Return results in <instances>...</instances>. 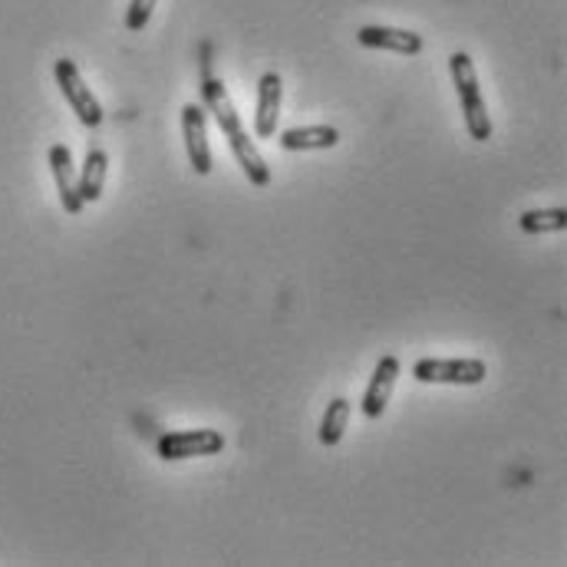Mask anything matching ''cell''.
I'll list each match as a JSON object with an SVG mask.
<instances>
[{"instance_id": "obj_1", "label": "cell", "mask_w": 567, "mask_h": 567, "mask_svg": "<svg viewBox=\"0 0 567 567\" xmlns=\"http://www.w3.org/2000/svg\"><path fill=\"white\" fill-rule=\"evenodd\" d=\"M202 106H205V113H212L215 116V123H218V130L225 133V140L231 145V152H235V158H238V165H241V172L248 175V182L255 185V188H268L271 185V165L265 162V155L258 152V145L255 140L245 133V126H241V113L235 110V103H231V96H228V90H225V83L212 73V60H208V47H205V60H202Z\"/></svg>"}, {"instance_id": "obj_2", "label": "cell", "mask_w": 567, "mask_h": 567, "mask_svg": "<svg viewBox=\"0 0 567 567\" xmlns=\"http://www.w3.org/2000/svg\"><path fill=\"white\" fill-rule=\"evenodd\" d=\"M449 70H452V83H455V93H458V103H462V113H465V130L475 142L492 140V116H488V106L482 100V86H478V73H475V63L468 53H452L449 56Z\"/></svg>"}, {"instance_id": "obj_3", "label": "cell", "mask_w": 567, "mask_h": 567, "mask_svg": "<svg viewBox=\"0 0 567 567\" xmlns=\"http://www.w3.org/2000/svg\"><path fill=\"white\" fill-rule=\"evenodd\" d=\"M53 76H56V86H60V93H63V100L70 103V110L76 113V120L86 126V130H96L100 123H103V106H100V100L93 96V90L83 83V76H80V66L73 63V60H56L53 63Z\"/></svg>"}, {"instance_id": "obj_4", "label": "cell", "mask_w": 567, "mask_h": 567, "mask_svg": "<svg viewBox=\"0 0 567 567\" xmlns=\"http://www.w3.org/2000/svg\"><path fill=\"white\" fill-rule=\"evenodd\" d=\"M221 449H225V435L218 429H182V432H165L158 439V458L165 462L218 455Z\"/></svg>"}, {"instance_id": "obj_5", "label": "cell", "mask_w": 567, "mask_h": 567, "mask_svg": "<svg viewBox=\"0 0 567 567\" xmlns=\"http://www.w3.org/2000/svg\"><path fill=\"white\" fill-rule=\"evenodd\" d=\"M413 377L420 383H449V386H478L488 377L485 360H416Z\"/></svg>"}, {"instance_id": "obj_6", "label": "cell", "mask_w": 567, "mask_h": 567, "mask_svg": "<svg viewBox=\"0 0 567 567\" xmlns=\"http://www.w3.org/2000/svg\"><path fill=\"white\" fill-rule=\"evenodd\" d=\"M182 136H185V152L195 168V175H212V145H208V116L205 106L185 103L182 106Z\"/></svg>"}, {"instance_id": "obj_7", "label": "cell", "mask_w": 567, "mask_h": 567, "mask_svg": "<svg viewBox=\"0 0 567 567\" xmlns=\"http://www.w3.org/2000/svg\"><path fill=\"white\" fill-rule=\"evenodd\" d=\"M357 40L363 47H373V50H390V53H400V56H416L423 53L425 40L413 30H400V27H380V23H370V27H360L357 30Z\"/></svg>"}, {"instance_id": "obj_8", "label": "cell", "mask_w": 567, "mask_h": 567, "mask_svg": "<svg viewBox=\"0 0 567 567\" xmlns=\"http://www.w3.org/2000/svg\"><path fill=\"white\" fill-rule=\"evenodd\" d=\"M50 172H53V182H56V192H60V202H63V212L70 215H80L86 208V202L80 198V188H76V172H73V152L56 142L50 145Z\"/></svg>"}, {"instance_id": "obj_9", "label": "cell", "mask_w": 567, "mask_h": 567, "mask_svg": "<svg viewBox=\"0 0 567 567\" xmlns=\"http://www.w3.org/2000/svg\"><path fill=\"white\" fill-rule=\"evenodd\" d=\"M400 380V360L396 357H383L370 377V386H367V396H363V416L367 420H380L386 413V403L393 396V386Z\"/></svg>"}, {"instance_id": "obj_10", "label": "cell", "mask_w": 567, "mask_h": 567, "mask_svg": "<svg viewBox=\"0 0 567 567\" xmlns=\"http://www.w3.org/2000/svg\"><path fill=\"white\" fill-rule=\"evenodd\" d=\"M281 76L265 73L258 83V113H255V136L258 140H275L278 120H281Z\"/></svg>"}, {"instance_id": "obj_11", "label": "cell", "mask_w": 567, "mask_h": 567, "mask_svg": "<svg viewBox=\"0 0 567 567\" xmlns=\"http://www.w3.org/2000/svg\"><path fill=\"white\" fill-rule=\"evenodd\" d=\"M278 142L284 152H313V148H333L340 142V133L333 126H293L284 130Z\"/></svg>"}, {"instance_id": "obj_12", "label": "cell", "mask_w": 567, "mask_h": 567, "mask_svg": "<svg viewBox=\"0 0 567 567\" xmlns=\"http://www.w3.org/2000/svg\"><path fill=\"white\" fill-rule=\"evenodd\" d=\"M106 172H110V155L103 148H90L86 152V162H83V172L76 178V188H80V198L90 205V202H100L103 195V185H106Z\"/></svg>"}, {"instance_id": "obj_13", "label": "cell", "mask_w": 567, "mask_h": 567, "mask_svg": "<svg viewBox=\"0 0 567 567\" xmlns=\"http://www.w3.org/2000/svg\"><path fill=\"white\" fill-rule=\"evenodd\" d=\"M525 235H551V231H565L567 212L565 208H532L518 218Z\"/></svg>"}, {"instance_id": "obj_14", "label": "cell", "mask_w": 567, "mask_h": 567, "mask_svg": "<svg viewBox=\"0 0 567 567\" xmlns=\"http://www.w3.org/2000/svg\"><path fill=\"white\" fill-rule=\"evenodd\" d=\"M347 423H350V400H343V396H337L330 406H327V413H323V420H320V442L323 445H337L340 439H343V432H347Z\"/></svg>"}, {"instance_id": "obj_15", "label": "cell", "mask_w": 567, "mask_h": 567, "mask_svg": "<svg viewBox=\"0 0 567 567\" xmlns=\"http://www.w3.org/2000/svg\"><path fill=\"white\" fill-rule=\"evenodd\" d=\"M152 10H155V0H133L130 10H126V30L130 33H142L152 20Z\"/></svg>"}]
</instances>
